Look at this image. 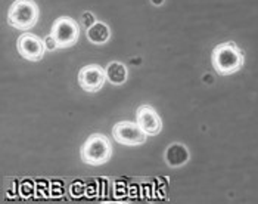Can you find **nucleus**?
<instances>
[{
  "label": "nucleus",
  "mask_w": 258,
  "mask_h": 204,
  "mask_svg": "<svg viewBox=\"0 0 258 204\" xmlns=\"http://www.w3.org/2000/svg\"><path fill=\"white\" fill-rule=\"evenodd\" d=\"M211 64L220 76H230L238 73L245 64V55L233 41L217 44L211 54Z\"/></svg>",
  "instance_id": "f257e3e1"
},
{
  "label": "nucleus",
  "mask_w": 258,
  "mask_h": 204,
  "mask_svg": "<svg viewBox=\"0 0 258 204\" xmlns=\"http://www.w3.org/2000/svg\"><path fill=\"white\" fill-rule=\"evenodd\" d=\"M81 160L90 166H100L109 162L112 156V145L102 133H93L81 146Z\"/></svg>",
  "instance_id": "f03ea898"
},
{
  "label": "nucleus",
  "mask_w": 258,
  "mask_h": 204,
  "mask_svg": "<svg viewBox=\"0 0 258 204\" xmlns=\"http://www.w3.org/2000/svg\"><path fill=\"white\" fill-rule=\"evenodd\" d=\"M39 6L34 0H15L8 11V22L17 30H30L39 20Z\"/></svg>",
  "instance_id": "7ed1b4c3"
},
{
  "label": "nucleus",
  "mask_w": 258,
  "mask_h": 204,
  "mask_svg": "<svg viewBox=\"0 0 258 204\" xmlns=\"http://www.w3.org/2000/svg\"><path fill=\"white\" fill-rule=\"evenodd\" d=\"M50 34L56 40L58 49H65L74 46L80 37L79 22L70 18V17H60L53 22Z\"/></svg>",
  "instance_id": "20e7f679"
},
{
  "label": "nucleus",
  "mask_w": 258,
  "mask_h": 204,
  "mask_svg": "<svg viewBox=\"0 0 258 204\" xmlns=\"http://www.w3.org/2000/svg\"><path fill=\"white\" fill-rule=\"evenodd\" d=\"M112 136L118 143L136 146L146 141V133L139 126V123L119 122L112 129Z\"/></svg>",
  "instance_id": "39448f33"
},
{
  "label": "nucleus",
  "mask_w": 258,
  "mask_h": 204,
  "mask_svg": "<svg viewBox=\"0 0 258 204\" xmlns=\"http://www.w3.org/2000/svg\"><path fill=\"white\" fill-rule=\"evenodd\" d=\"M17 49H18V54L27 61H40L44 57V52L47 50L44 40H41L40 37L30 33L21 34L18 37Z\"/></svg>",
  "instance_id": "423d86ee"
},
{
  "label": "nucleus",
  "mask_w": 258,
  "mask_h": 204,
  "mask_svg": "<svg viewBox=\"0 0 258 204\" xmlns=\"http://www.w3.org/2000/svg\"><path fill=\"white\" fill-rule=\"evenodd\" d=\"M106 82V74L105 70L96 65V64H90L86 65L80 70L79 73V83L80 87L89 93H95L103 87V83Z\"/></svg>",
  "instance_id": "0eeeda50"
},
{
  "label": "nucleus",
  "mask_w": 258,
  "mask_h": 204,
  "mask_svg": "<svg viewBox=\"0 0 258 204\" xmlns=\"http://www.w3.org/2000/svg\"><path fill=\"white\" fill-rule=\"evenodd\" d=\"M136 116L139 126L145 130L146 135L155 136L162 130V120L151 105H140Z\"/></svg>",
  "instance_id": "6e6552de"
},
{
  "label": "nucleus",
  "mask_w": 258,
  "mask_h": 204,
  "mask_svg": "<svg viewBox=\"0 0 258 204\" xmlns=\"http://www.w3.org/2000/svg\"><path fill=\"white\" fill-rule=\"evenodd\" d=\"M189 149L187 146H184L183 143L174 142L171 143L167 149H165V163L168 164L170 167H180L183 164H186L189 162Z\"/></svg>",
  "instance_id": "1a4fd4ad"
},
{
  "label": "nucleus",
  "mask_w": 258,
  "mask_h": 204,
  "mask_svg": "<svg viewBox=\"0 0 258 204\" xmlns=\"http://www.w3.org/2000/svg\"><path fill=\"white\" fill-rule=\"evenodd\" d=\"M86 37L93 44H105L111 37V30L106 22L96 21L92 27L86 30Z\"/></svg>",
  "instance_id": "9d476101"
},
{
  "label": "nucleus",
  "mask_w": 258,
  "mask_h": 204,
  "mask_svg": "<svg viewBox=\"0 0 258 204\" xmlns=\"http://www.w3.org/2000/svg\"><path fill=\"white\" fill-rule=\"evenodd\" d=\"M105 74H106V82H109L114 86H119V84L125 83L127 77H128L127 67L117 61L108 64V67L105 68Z\"/></svg>",
  "instance_id": "9b49d317"
},
{
  "label": "nucleus",
  "mask_w": 258,
  "mask_h": 204,
  "mask_svg": "<svg viewBox=\"0 0 258 204\" xmlns=\"http://www.w3.org/2000/svg\"><path fill=\"white\" fill-rule=\"evenodd\" d=\"M96 22V18H95V15L92 14V12H83V15H81V25H84L86 27V30L89 28V27H92L93 24Z\"/></svg>",
  "instance_id": "f8f14e48"
},
{
  "label": "nucleus",
  "mask_w": 258,
  "mask_h": 204,
  "mask_svg": "<svg viewBox=\"0 0 258 204\" xmlns=\"http://www.w3.org/2000/svg\"><path fill=\"white\" fill-rule=\"evenodd\" d=\"M44 44H46V49H47V50H55V49L58 47L56 40L53 39V36H52V34H49V36L44 39Z\"/></svg>",
  "instance_id": "ddd939ff"
}]
</instances>
